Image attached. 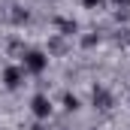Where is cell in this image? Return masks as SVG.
Listing matches in <instances>:
<instances>
[{"label":"cell","mask_w":130,"mask_h":130,"mask_svg":"<svg viewBox=\"0 0 130 130\" xmlns=\"http://www.w3.org/2000/svg\"><path fill=\"white\" fill-rule=\"evenodd\" d=\"M82 3H85L88 9H100V6H103V0H82Z\"/></svg>","instance_id":"obj_6"},{"label":"cell","mask_w":130,"mask_h":130,"mask_svg":"<svg viewBox=\"0 0 130 130\" xmlns=\"http://www.w3.org/2000/svg\"><path fill=\"white\" fill-rule=\"evenodd\" d=\"M64 106L70 109V112H76V109H79V100L73 97V94H67V97H64Z\"/></svg>","instance_id":"obj_5"},{"label":"cell","mask_w":130,"mask_h":130,"mask_svg":"<svg viewBox=\"0 0 130 130\" xmlns=\"http://www.w3.org/2000/svg\"><path fill=\"white\" fill-rule=\"evenodd\" d=\"M48 67V58L42 52H27L24 55V73H42Z\"/></svg>","instance_id":"obj_1"},{"label":"cell","mask_w":130,"mask_h":130,"mask_svg":"<svg viewBox=\"0 0 130 130\" xmlns=\"http://www.w3.org/2000/svg\"><path fill=\"white\" fill-rule=\"evenodd\" d=\"M30 112L36 115V118H48V115H52V103H48V97H45V94H36V97L30 100Z\"/></svg>","instance_id":"obj_3"},{"label":"cell","mask_w":130,"mask_h":130,"mask_svg":"<svg viewBox=\"0 0 130 130\" xmlns=\"http://www.w3.org/2000/svg\"><path fill=\"white\" fill-rule=\"evenodd\" d=\"M94 106H97V109H109V106H112V97H109L103 88H94Z\"/></svg>","instance_id":"obj_4"},{"label":"cell","mask_w":130,"mask_h":130,"mask_svg":"<svg viewBox=\"0 0 130 130\" xmlns=\"http://www.w3.org/2000/svg\"><path fill=\"white\" fill-rule=\"evenodd\" d=\"M21 82H24V67H6V70H3V85H6L9 91H15Z\"/></svg>","instance_id":"obj_2"},{"label":"cell","mask_w":130,"mask_h":130,"mask_svg":"<svg viewBox=\"0 0 130 130\" xmlns=\"http://www.w3.org/2000/svg\"><path fill=\"white\" fill-rule=\"evenodd\" d=\"M115 6H130V0H112Z\"/></svg>","instance_id":"obj_7"}]
</instances>
